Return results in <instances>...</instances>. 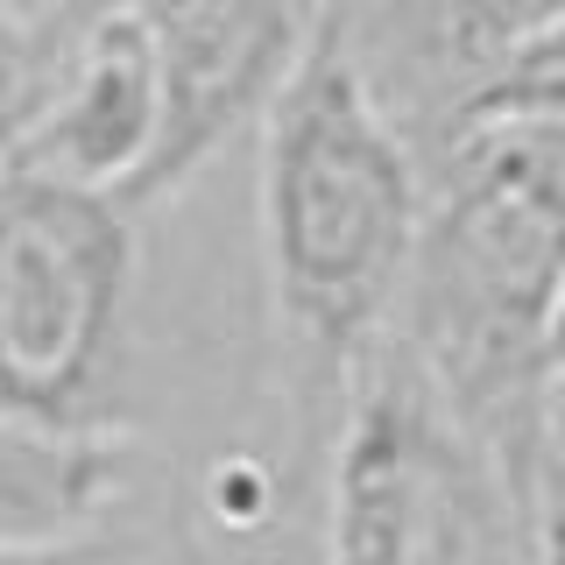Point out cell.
Segmentation results:
<instances>
[{
    "mask_svg": "<svg viewBox=\"0 0 565 565\" xmlns=\"http://www.w3.org/2000/svg\"><path fill=\"white\" fill-rule=\"evenodd\" d=\"M565 282V128L467 120L424 156V226L396 340L516 481H558L552 311Z\"/></svg>",
    "mask_w": 565,
    "mask_h": 565,
    "instance_id": "1",
    "label": "cell"
},
{
    "mask_svg": "<svg viewBox=\"0 0 565 565\" xmlns=\"http://www.w3.org/2000/svg\"><path fill=\"white\" fill-rule=\"evenodd\" d=\"M262 276L297 431H332L347 382L388 340L424 226V156L361 85L332 8L262 114Z\"/></svg>",
    "mask_w": 565,
    "mask_h": 565,
    "instance_id": "2",
    "label": "cell"
},
{
    "mask_svg": "<svg viewBox=\"0 0 565 565\" xmlns=\"http://www.w3.org/2000/svg\"><path fill=\"white\" fill-rule=\"evenodd\" d=\"M135 220L114 191L0 170V417L71 438L135 431Z\"/></svg>",
    "mask_w": 565,
    "mask_h": 565,
    "instance_id": "3",
    "label": "cell"
},
{
    "mask_svg": "<svg viewBox=\"0 0 565 565\" xmlns=\"http://www.w3.org/2000/svg\"><path fill=\"white\" fill-rule=\"evenodd\" d=\"M544 502L382 340L326 431V565H537Z\"/></svg>",
    "mask_w": 565,
    "mask_h": 565,
    "instance_id": "4",
    "label": "cell"
},
{
    "mask_svg": "<svg viewBox=\"0 0 565 565\" xmlns=\"http://www.w3.org/2000/svg\"><path fill=\"white\" fill-rule=\"evenodd\" d=\"M326 8L332 0H128L163 85V141L135 212L177 199L234 135L262 128L269 99L318 43Z\"/></svg>",
    "mask_w": 565,
    "mask_h": 565,
    "instance_id": "5",
    "label": "cell"
},
{
    "mask_svg": "<svg viewBox=\"0 0 565 565\" xmlns=\"http://www.w3.org/2000/svg\"><path fill=\"white\" fill-rule=\"evenodd\" d=\"M156 141H163V85H156L149 35L120 8L64 64L57 93L35 114V128H29L14 163L64 177V184L114 191V199L135 205L141 177L156 163Z\"/></svg>",
    "mask_w": 565,
    "mask_h": 565,
    "instance_id": "6",
    "label": "cell"
},
{
    "mask_svg": "<svg viewBox=\"0 0 565 565\" xmlns=\"http://www.w3.org/2000/svg\"><path fill=\"white\" fill-rule=\"evenodd\" d=\"M149 481V452L135 431L71 438L43 424L0 417V544H50L106 530Z\"/></svg>",
    "mask_w": 565,
    "mask_h": 565,
    "instance_id": "7",
    "label": "cell"
},
{
    "mask_svg": "<svg viewBox=\"0 0 565 565\" xmlns=\"http://www.w3.org/2000/svg\"><path fill=\"white\" fill-rule=\"evenodd\" d=\"M71 57H78V43L50 35L43 22H29L22 8L0 0V170L22 156L35 114L50 106V93H57Z\"/></svg>",
    "mask_w": 565,
    "mask_h": 565,
    "instance_id": "8",
    "label": "cell"
},
{
    "mask_svg": "<svg viewBox=\"0 0 565 565\" xmlns=\"http://www.w3.org/2000/svg\"><path fill=\"white\" fill-rule=\"evenodd\" d=\"M558 120L565 128V14L544 22L523 50H509V64L488 78L473 120Z\"/></svg>",
    "mask_w": 565,
    "mask_h": 565,
    "instance_id": "9",
    "label": "cell"
},
{
    "mask_svg": "<svg viewBox=\"0 0 565 565\" xmlns=\"http://www.w3.org/2000/svg\"><path fill=\"white\" fill-rule=\"evenodd\" d=\"M0 565H156L149 537L128 530H85V537H50V544H0Z\"/></svg>",
    "mask_w": 565,
    "mask_h": 565,
    "instance_id": "10",
    "label": "cell"
},
{
    "mask_svg": "<svg viewBox=\"0 0 565 565\" xmlns=\"http://www.w3.org/2000/svg\"><path fill=\"white\" fill-rule=\"evenodd\" d=\"M537 565H565V467L552 494H544V516H537Z\"/></svg>",
    "mask_w": 565,
    "mask_h": 565,
    "instance_id": "11",
    "label": "cell"
},
{
    "mask_svg": "<svg viewBox=\"0 0 565 565\" xmlns=\"http://www.w3.org/2000/svg\"><path fill=\"white\" fill-rule=\"evenodd\" d=\"M552 382L565 388V282H558V311H552Z\"/></svg>",
    "mask_w": 565,
    "mask_h": 565,
    "instance_id": "12",
    "label": "cell"
}]
</instances>
